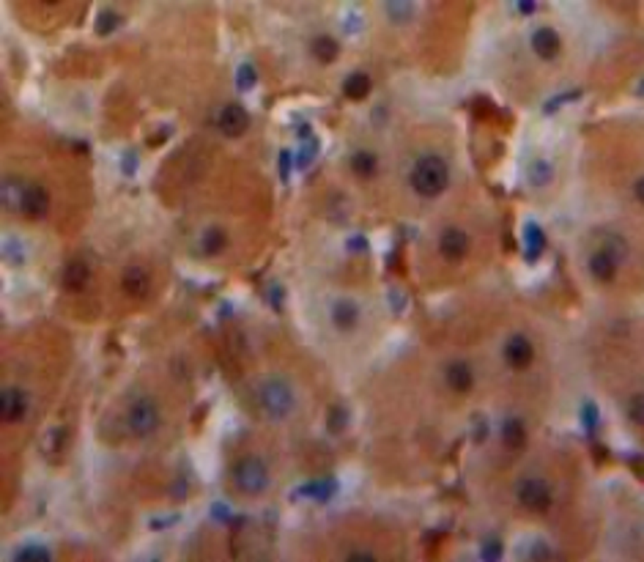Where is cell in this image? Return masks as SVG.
<instances>
[{
  "label": "cell",
  "instance_id": "obj_1",
  "mask_svg": "<svg viewBox=\"0 0 644 562\" xmlns=\"http://www.w3.org/2000/svg\"><path fill=\"white\" fill-rule=\"evenodd\" d=\"M450 184V168L442 156L428 154L417 159L414 170H411V187L417 189V195L422 198H439Z\"/></svg>",
  "mask_w": 644,
  "mask_h": 562
},
{
  "label": "cell",
  "instance_id": "obj_2",
  "mask_svg": "<svg viewBox=\"0 0 644 562\" xmlns=\"http://www.w3.org/2000/svg\"><path fill=\"white\" fill-rule=\"evenodd\" d=\"M261 406H264V411L272 417V420H283V417H288L291 411H294V389L288 387V382H283V379H269V382H264V387H261Z\"/></svg>",
  "mask_w": 644,
  "mask_h": 562
},
{
  "label": "cell",
  "instance_id": "obj_3",
  "mask_svg": "<svg viewBox=\"0 0 644 562\" xmlns=\"http://www.w3.org/2000/svg\"><path fill=\"white\" fill-rule=\"evenodd\" d=\"M233 483L244 494H261L269 486V469L258 456H247L233 466Z\"/></svg>",
  "mask_w": 644,
  "mask_h": 562
},
{
  "label": "cell",
  "instance_id": "obj_4",
  "mask_svg": "<svg viewBox=\"0 0 644 562\" xmlns=\"http://www.w3.org/2000/svg\"><path fill=\"white\" fill-rule=\"evenodd\" d=\"M126 425L132 428V434L151 436L159 428V406L154 398H137L129 411H126Z\"/></svg>",
  "mask_w": 644,
  "mask_h": 562
},
{
  "label": "cell",
  "instance_id": "obj_5",
  "mask_svg": "<svg viewBox=\"0 0 644 562\" xmlns=\"http://www.w3.org/2000/svg\"><path fill=\"white\" fill-rule=\"evenodd\" d=\"M516 494H519V502L526 508V511L543 513V511H548V505H551V491H548V486H545L540 477H526V480H521L519 488H516Z\"/></svg>",
  "mask_w": 644,
  "mask_h": 562
},
{
  "label": "cell",
  "instance_id": "obj_6",
  "mask_svg": "<svg viewBox=\"0 0 644 562\" xmlns=\"http://www.w3.org/2000/svg\"><path fill=\"white\" fill-rule=\"evenodd\" d=\"M535 357V349H532V340L526 335H510L507 343H504V362L516 370H524L529 368V362Z\"/></svg>",
  "mask_w": 644,
  "mask_h": 562
},
{
  "label": "cell",
  "instance_id": "obj_7",
  "mask_svg": "<svg viewBox=\"0 0 644 562\" xmlns=\"http://www.w3.org/2000/svg\"><path fill=\"white\" fill-rule=\"evenodd\" d=\"M217 124H220L225 137H242L249 129V113L242 104H225Z\"/></svg>",
  "mask_w": 644,
  "mask_h": 562
},
{
  "label": "cell",
  "instance_id": "obj_8",
  "mask_svg": "<svg viewBox=\"0 0 644 562\" xmlns=\"http://www.w3.org/2000/svg\"><path fill=\"white\" fill-rule=\"evenodd\" d=\"M20 211L25 214L27 220H42V217H47V211H50V195H47V189H44V187H36V184H27Z\"/></svg>",
  "mask_w": 644,
  "mask_h": 562
},
{
  "label": "cell",
  "instance_id": "obj_9",
  "mask_svg": "<svg viewBox=\"0 0 644 562\" xmlns=\"http://www.w3.org/2000/svg\"><path fill=\"white\" fill-rule=\"evenodd\" d=\"M0 414L6 423H20L25 420L27 414V398L23 389L17 387H6L3 389V398H0Z\"/></svg>",
  "mask_w": 644,
  "mask_h": 562
},
{
  "label": "cell",
  "instance_id": "obj_10",
  "mask_svg": "<svg viewBox=\"0 0 644 562\" xmlns=\"http://www.w3.org/2000/svg\"><path fill=\"white\" fill-rule=\"evenodd\" d=\"M439 253L447 261H461L469 253V236L461 228H447L442 233V239H439Z\"/></svg>",
  "mask_w": 644,
  "mask_h": 562
},
{
  "label": "cell",
  "instance_id": "obj_11",
  "mask_svg": "<svg viewBox=\"0 0 644 562\" xmlns=\"http://www.w3.org/2000/svg\"><path fill=\"white\" fill-rule=\"evenodd\" d=\"M532 50H535L538 58H543V61H554L559 55V50H562V39L551 27H538L532 33Z\"/></svg>",
  "mask_w": 644,
  "mask_h": 562
},
{
  "label": "cell",
  "instance_id": "obj_12",
  "mask_svg": "<svg viewBox=\"0 0 644 562\" xmlns=\"http://www.w3.org/2000/svg\"><path fill=\"white\" fill-rule=\"evenodd\" d=\"M61 280H63V288H66V291L80 294V291H85V288H88V282H91V266H88L85 261L75 258V261H69V263L63 266Z\"/></svg>",
  "mask_w": 644,
  "mask_h": 562
},
{
  "label": "cell",
  "instance_id": "obj_13",
  "mask_svg": "<svg viewBox=\"0 0 644 562\" xmlns=\"http://www.w3.org/2000/svg\"><path fill=\"white\" fill-rule=\"evenodd\" d=\"M121 285H124L126 296H132V299H143L146 294H149L151 288V277L146 269H140V266H129L124 272V277H121Z\"/></svg>",
  "mask_w": 644,
  "mask_h": 562
},
{
  "label": "cell",
  "instance_id": "obj_14",
  "mask_svg": "<svg viewBox=\"0 0 644 562\" xmlns=\"http://www.w3.org/2000/svg\"><path fill=\"white\" fill-rule=\"evenodd\" d=\"M617 263L619 261L612 256V253L597 250V253H593V258H590V272H593L595 280L612 282L614 280V275H617Z\"/></svg>",
  "mask_w": 644,
  "mask_h": 562
},
{
  "label": "cell",
  "instance_id": "obj_15",
  "mask_svg": "<svg viewBox=\"0 0 644 562\" xmlns=\"http://www.w3.org/2000/svg\"><path fill=\"white\" fill-rule=\"evenodd\" d=\"M357 321H359V307L354 305L351 299L335 302V307H332V324H335L340 332H351V330L357 327Z\"/></svg>",
  "mask_w": 644,
  "mask_h": 562
},
{
  "label": "cell",
  "instance_id": "obj_16",
  "mask_svg": "<svg viewBox=\"0 0 644 562\" xmlns=\"http://www.w3.org/2000/svg\"><path fill=\"white\" fill-rule=\"evenodd\" d=\"M447 384L455 392H469L474 384V373H471L469 362H450L447 365Z\"/></svg>",
  "mask_w": 644,
  "mask_h": 562
},
{
  "label": "cell",
  "instance_id": "obj_17",
  "mask_svg": "<svg viewBox=\"0 0 644 562\" xmlns=\"http://www.w3.org/2000/svg\"><path fill=\"white\" fill-rule=\"evenodd\" d=\"M373 82L368 75H362V72H354V75L346 77V82H343V94H346L348 99H354V102H362L368 94H371Z\"/></svg>",
  "mask_w": 644,
  "mask_h": 562
},
{
  "label": "cell",
  "instance_id": "obj_18",
  "mask_svg": "<svg viewBox=\"0 0 644 562\" xmlns=\"http://www.w3.org/2000/svg\"><path fill=\"white\" fill-rule=\"evenodd\" d=\"M310 52H313V58H316L318 63H332V61H338V55H340V44H338L332 36H318V39H313Z\"/></svg>",
  "mask_w": 644,
  "mask_h": 562
},
{
  "label": "cell",
  "instance_id": "obj_19",
  "mask_svg": "<svg viewBox=\"0 0 644 562\" xmlns=\"http://www.w3.org/2000/svg\"><path fill=\"white\" fill-rule=\"evenodd\" d=\"M502 442H504L510 450H521V447L526 444V428H524V423L516 420V417L504 420V425H502Z\"/></svg>",
  "mask_w": 644,
  "mask_h": 562
},
{
  "label": "cell",
  "instance_id": "obj_20",
  "mask_svg": "<svg viewBox=\"0 0 644 562\" xmlns=\"http://www.w3.org/2000/svg\"><path fill=\"white\" fill-rule=\"evenodd\" d=\"M351 170L359 176V179H373L376 170H378V159L373 151H357L351 156Z\"/></svg>",
  "mask_w": 644,
  "mask_h": 562
},
{
  "label": "cell",
  "instance_id": "obj_21",
  "mask_svg": "<svg viewBox=\"0 0 644 562\" xmlns=\"http://www.w3.org/2000/svg\"><path fill=\"white\" fill-rule=\"evenodd\" d=\"M225 244H228V239H225V230H220V228H209L203 233V239H200V250H203L206 256L223 253Z\"/></svg>",
  "mask_w": 644,
  "mask_h": 562
},
{
  "label": "cell",
  "instance_id": "obj_22",
  "mask_svg": "<svg viewBox=\"0 0 644 562\" xmlns=\"http://www.w3.org/2000/svg\"><path fill=\"white\" fill-rule=\"evenodd\" d=\"M524 236H526V258H529V261H535V258H538L540 253H543V247H545L543 230L538 228L535 223H529V225H526V233H524Z\"/></svg>",
  "mask_w": 644,
  "mask_h": 562
},
{
  "label": "cell",
  "instance_id": "obj_23",
  "mask_svg": "<svg viewBox=\"0 0 644 562\" xmlns=\"http://www.w3.org/2000/svg\"><path fill=\"white\" fill-rule=\"evenodd\" d=\"M332 494H335V483H329V480L323 483V480H318V483H310V486H304V488H297L291 497H294V499H297V497H316L318 502H326Z\"/></svg>",
  "mask_w": 644,
  "mask_h": 562
},
{
  "label": "cell",
  "instance_id": "obj_24",
  "mask_svg": "<svg viewBox=\"0 0 644 562\" xmlns=\"http://www.w3.org/2000/svg\"><path fill=\"white\" fill-rule=\"evenodd\" d=\"M384 11H387V17H390L395 25H403V23H409V20L414 17V3H400V0H392V3H387V6H384Z\"/></svg>",
  "mask_w": 644,
  "mask_h": 562
},
{
  "label": "cell",
  "instance_id": "obj_25",
  "mask_svg": "<svg viewBox=\"0 0 644 562\" xmlns=\"http://www.w3.org/2000/svg\"><path fill=\"white\" fill-rule=\"evenodd\" d=\"M25 187L27 184H23V181H14V179L6 181V187H3V201H6L8 208L20 211V206H23V195H25Z\"/></svg>",
  "mask_w": 644,
  "mask_h": 562
},
{
  "label": "cell",
  "instance_id": "obj_26",
  "mask_svg": "<svg viewBox=\"0 0 644 562\" xmlns=\"http://www.w3.org/2000/svg\"><path fill=\"white\" fill-rule=\"evenodd\" d=\"M529 179H532L535 187H543V184H548V181H551V165L543 162V159H538V162L529 168Z\"/></svg>",
  "mask_w": 644,
  "mask_h": 562
},
{
  "label": "cell",
  "instance_id": "obj_27",
  "mask_svg": "<svg viewBox=\"0 0 644 562\" xmlns=\"http://www.w3.org/2000/svg\"><path fill=\"white\" fill-rule=\"evenodd\" d=\"M50 557H52V554L47 551V549H42V546H25L23 551H17V554H14V560H17V562H27V560L47 562Z\"/></svg>",
  "mask_w": 644,
  "mask_h": 562
},
{
  "label": "cell",
  "instance_id": "obj_28",
  "mask_svg": "<svg viewBox=\"0 0 644 562\" xmlns=\"http://www.w3.org/2000/svg\"><path fill=\"white\" fill-rule=\"evenodd\" d=\"M121 25V17L116 11H101L99 14V23H97V33H113L116 27Z\"/></svg>",
  "mask_w": 644,
  "mask_h": 562
},
{
  "label": "cell",
  "instance_id": "obj_29",
  "mask_svg": "<svg viewBox=\"0 0 644 562\" xmlns=\"http://www.w3.org/2000/svg\"><path fill=\"white\" fill-rule=\"evenodd\" d=\"M236 85H239L242 91H249V88L255 85V69H252L249 63H244V66L236 72Z\"/></svg>",
  "mask_w": 644,
  "mask_h": 562
},
{
  "label": "cell",
  "instance_id": "obj_30",
  "mask_svg": "<svg viewBox=\"0 0 644 562\" xmlns=\"http://www.w3.org/2000/svg\"><path fill=\"white\" fill-rule=\"evenodd\" d=\"M316 154H318V140H310L307 146H302V151H299V156H297V165L299 168H307V165L316 159Z\"/></svg>",
  "mask_w": 644,
  "mask_h": 562
},
{
  "label": "cell",
  "instance_id": "obj_31",
  "mask_svg": "<svg viewBox=\"0 0 644 562\" xmlns=\"http://www.w3.org/2000/svg\"><path fill=\"white\" fill-rule=\"evenodd\" d=\"M480 557H483V560H499V557H502V540H496V537L485 540V546H483Z\"/></svg>",
  "mask_w": 644,
  "mask_h": 562
},
{
  "label": "cell",
  "instance_id": "obj_32",
  "mask_svg": "<svg viewBox=\"0 0 644 562\" xmlns=\"http://www.w3.org/2000/svg\"><path fill=\"white\" fill-rule=\"evenodd\" d=\"M348 425V411L346 409H332V417H329V428L332 431H343Z\"/></svg>",
  "mask_w": 644,
  "mask_h": 562
},
{
  "label": "cell",
  "instance_id": "obj_33",
  "mask_svg": "<svg viewBox=\"0 0 644 562\" xmlns=\"http://www.w3.org/2000/svg\"><path fill=\"white\" fill-rule=\"evenodd\" d=\"M628 417L636 423V425H642V395H633V401H631V406H628Z\"/></svg>",
  "mask_w": 644,
  "mask_h": 562
},
{
  "label": "cell",
  "instance_id": "obj_34",
  "mask_svg": "<svg viewBox=\"0 0 644 562\" xmlns=\"http://www.w3.org/2000/svg\"><path fill=\"white\" fill-rule=\"evenodd\" d=\"M584 425H587V431L593 434L595 425H597V409H595V404H584Z\"/></svg>",
  "mask_w": 644,
  "mask_h": 562
},
{
  "label": "cell",
  "instance_id": "obj_35",
  "mask_svg": "<svg viewBox=\"0 0 644 562\" xmlns=\"http://www.w3.org/2000/svg\"><path fill=\"white\" fill-rule=\"evenodd\" d=\"M351 253H362V250H368V239L365 236H351V242L346 244Z\"/></svg>",
  "mask_w": 644,
  "mask_h": 562
},
{
  "label": "cell",
  "instance_id": "obj_36",
  "mask_svg": "<svg viewBox=\"0 0 644 562\" xmlns=\"http://www.w3.org/2000/svg\"><path fill=\"white\" fill-rule=\"evenodd\" d=\"M288 165H291V159H288V154L283 151L280 154V170H283V179H288Z\"/></svg>",
  "mask_w": 644,
  "mask_h": 562
},
{
  "label": "cell",
  "instance_id": "obj_37",
  "mask_svg": "<svg viewBox=\"0 0 644 562\" xmlns=\"http://www.w3.org/2000/svg\"><path fill=\"white\" fill-rule=\"evenodd\" d=\"M535 8H538V6H535L532 0H524V3H519V11H521V14H535Z\"/></svg>",
  "mask_w": 644,
  "mask_h": 562
},
{
  "label": "cell",
  "instance_id": "obj_38",
  "mask_svg": "<svg viewBox=\"0 0 644 562\" xmlns=\"http://www.w3.org/2000/svg\"><path fill=\"white\" fill-rule=\"evenodd\" d=\"M348 560H354V562H371L373 554H371V551H368V554H365V551H359V554H348Z\"/></svg>",
  "mask_w": 644,
  "mask_h": 562
},
{
  "label": "cell",
  "instance_id": "obj_39",
  "mask_svg": "<svg viewBox=\"0 0 644 562\" xmlns=\"http://www.w3.org/2000/svg\"><path fill=\"white\" fill-rule=\"evenodd\" d=\"M642 192H644V184H642V179H636L633 181V195H636V201H642L644 198Z\"/></svg>",
  "mask_w": 644,
  "mask_h": 562
}]
</instances>
